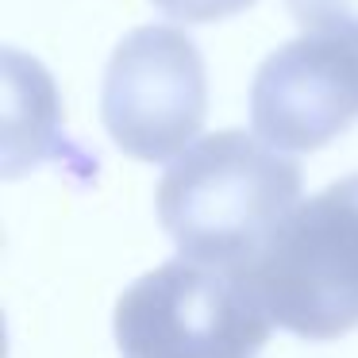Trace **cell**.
Here are the masks:
<instances>
[{
    "label": "cell",
    "instance_id": "obj_1",
    "mask_svg": "<svg viewBox=\"0 0 358 358\" xmlns=\"http://www.w3.org/2000/svg\"><path fill=\"white\" fill-rule=\"evenodd\" d=\"M301 166L247 131L185 147L158 181V220L185 258L239 270L296 208Z\"/></svg>",
    "mask_w": 358,
    "mask_h": 358
},
{
    "label": "cell",
    "instance_id": "obj_4",
    "mask_svg": "<svg viewBox=\"0 0 358 358\" xmlns=\"http://www.w3.org/2000/svg\"><path fill=\"white\" fill-rule=\"evenodd\" d=\"M208 112V78L196 43L178 27H135L112 50L101 120L112 143L143 162H170Z\"/></svg>",
    "mask_w": 358,
    "mask_h": 358
},
{
    "label": "cell",
    "instance_id": "obj_7",
    "mask_svg": "<svg viewBox=\"0 0 358 358\" xmlns=\"http://www.w3.org/2000/svg\"><path fill=\"white\" fill-rule=\"evenodd\" d=\"M255 0H155V8L185 24H212V20H227L235 12L250 8Z\"/></svg>",
    "mask_w": 358,
    "mask_h": 358
},
{
    "label": "cell",
    "instance_id": "obj_3",
    "mask_svg": "<svg viewBox=\"0 0 358 358\" xmlns=\"http://www.w3.org/2000/svg\"><path fill=\"white\" fill-rule=\"evenodd\" d=\"M270 324L239 270L185 255L143 273L116 304L124 358H258Z\"/></svg>",
    "mask_w": 358,
    "mask_h": 358
},
{
    "label": "cell",
    "instance_id": "obj_6",
    "mask_svg": "<svg viewBox=\"0 0 358 358\" xmlns=\"http://www.w3.org/2000/svg\"><path fill=\"white\" fill-rule=\"evenodd\" d=\"M293 20L308 31L358 43V0H285Z\"/></svg>",
    "mask_w": 358,
    "mask_h": 358
},
{
    "label": "cell",
    "instance_id": "obj_2",
    "mask_svg": "<svg viewBox=\"0 0 358 358\" xmlns=\"http://www.w3.org/2000/svg\"><path fill=\"white\" fill-rule=\"evenodd\" d=\"M270 320L301 339L358 327V173L296 204L262 250L239 266Z\"/></svg>",
    "mask_w": 358,
    "mask_h": 358
},
{
    "label": "cell",
    "instance_id": "obj_5",
    "mask_svg": "<svg viewBox=\"0 0 358 358\" xmlns=\"http://www.w3.org/2000/svg\"><path fill=\"white\" fill-rule=\"evenodd\" d=\"M358 120V43L301 35L255 73L250 124L278 150H320Z\"/></svg>",
    "mask_w": 358,
    "mask_h": 358
}]
</instances>
